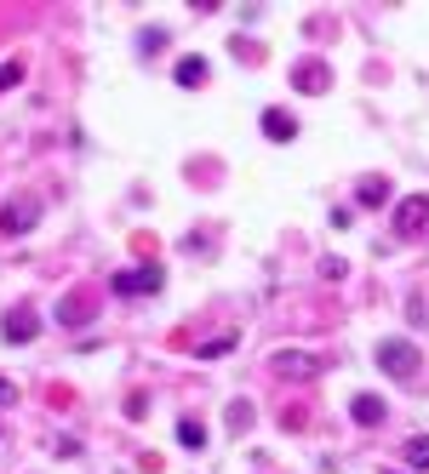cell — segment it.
I'll list each match as a JSON object with an SVG mask.
<instances>
[{
    "label": "cell",
    "mask_w": 429,
    "mask_h": 474,
    "mask_svg": "<svg viewBox=\"0 0 429 474\" xmlns=\"http://www.w3.org/2000/svg\"><path fill=\"white\" fill-rule=\"evenodd\" d=\"M378 366H384L395 383H412V377H418V343H407V338H384L378 343Z\"/></svg>",
    "instance_id": "cell-1"
},
{
    "label": "cell",
    "mask_w": 429,
    "mask_h": 474,
    "mask_svg": "<svg viewBox=\"0 0 429 474\" xmlns=\"http://www.w3.org/2000/svg\"><path fill=\"white\" fill-rule=\"evenodd\" d=\"M40 224V200L35 195H12L6 206H0V234H12V241H18V234H29Z\"/></svg>",
    "instance_id": "cell-2"
},
{
    "label": "cell",
    "mask_w": 429,
    "mask_h": 474,
    "mask_svg": "<svg viewBox=\"0 0 429 474\" xmlns=\"http://www.w3.org/2000/svg\"><path fill=\"white\" fill-rule=\"evenodd\" d=\"M269 372L286 377V383H310V377H320V360L303 355V349H275L269 355Z\"/></svg>",
    "instance_id": "cell-3"
},
{
    "label": "cell",
    "mask_w": 429,
    "mask_h": 474,
    "mask_svg": "<svg viewBox=\"0 0 429 474\" xmlns=\"http://www.w3.org/2000/svg\"><path fill=\"white\" fill-rule=\"evenodd\" d=\"M115 292H120V297H155V292H161V268H155V263L120 268V275H115Z\"/></svg>",
    "instance_id": "cell-4"
},
{
    "label": "cell",
    "mask_w": 429,
    "mask_h": 474,
    "mask_svg": "<svg viewBox=\"0 0 429 474\" xmlns=\"http://www.w3.org/2000/svg\"><path fill=\"white\" fill-rule=\"evenodd\" d=\"M429 229V195H407L401 206H395V234L401 241H412V234Z\"/></svg>",
    "instance_id": "cell-5"
},
{
    "label": "cell",
    "mask_w": 429,
    "mask_h": 474,
    "mask_svg": "<svg viewBox=\"0 0 429 474\" xmlns=\"http://www.w3.org/2000/svg\"><path fill=\"white\" fill-rule=\"evenodd\" d=\"M35 331H40V314L29 303L6 309V320H0V338H6V343H35Z\"/></svg>",
    "instance_id": "cell-6"
},
{
    "label": "cell",
    "mask_w": 429,
    "mask_h": 474,
    "mask_svg": "<svg viewBox=\"0 0 429 474\" xmlns=\"http://www.w3.org/2000/svg\"><path fill=\"white\" fill-rule=\"evenodd\" d=\"M293 86L298 92H327L332 86V69H327V63H315V57H303L298 69H293Z\"/></svg>",
    "instance_id": "cell-7"
},
{
    "label": "cell",
    "mask_w": 429,
    "mask_h": 474,
    "mask_svg": "<svg viewBox=\"0 0 429 474\" xmlns=\"http://www.w3.org/2000/svg\"><path fill=\"white\" fill-rule=\"evenodd\" d=\"M92 320V297L86 292H69L64 303H57V326H69V331H81Z\"/></svg>",
    "instance_id": "cell-8"
},
{
    "label": "cell",
    "mask_w": 429,
    "mask_h": 474,
    "mask_svg": "<svg viewBox=\"0 0 429 474\" xmlns=\"http://www.w3.org/2000/svg\"><path fill=\"white\" fill-rule=\"evenodd\" d=\"M258 126H264L269 144H293V137H298V120L286 115V109H264V120H258Z\"/></svg>",
    "instance_id": "cell-9"
},
{
    "label": "cell",
    "mask_w": 429,
    "mask_h": 474,
    "mask_svg": "<svg viewBox=\"0 0 429 474\" xmlns=\"http://www.w3.org/2000/svg\"><path fill=\"white\" fill-rule=\"evenodd\" d=\"M349 417H355V423H366V429H378V423L390 417V406L378 400V394H355V400H349Z\"/></svg>",
    "instance_id": "cell-10"
},
{
    "label": "cell",
    "mask_w": 429,
    "mask_h": 474,
    "mask_svg": "<svg viewBox=\"0 0 429 474\" xmlns=\"http://www.w3.org/2000/svg\"><path fill=\"white\" fill-rule=\"evenodd\" d=\"M355 206H366V212L390 206V178H361L355 183Z\"/></svg>",
    "instance_id": "cell-11"
},
{
    "label": "cell",
    "mask_w": 429,
    "mask_h": 474,
    "mask_svg": "<svg viewBox=\"0 0 429 474\" xmlns=\"http://www.w3.org/2000/svg\"><path fill=\"white\" fill-rule=\"evenodd\" d=\"M172 75H178V86H201V81H206V57H195V52H189V57H178V69H172Z\"/></svg>",
    "instance_id": "cell-12"
},
{
    "label": "cell",
    "mask_w": 429,
    "mask_h": 474,
    "mask_svg": "<svg viewBox=\"0 0 429 474\" xmlns=\"http://www.w3.org/2000/svg\"><path fill=\"white\" fill-rule=\"evenodd\" d=\"M178 446L201 452V446H206V429H201V423H195V417H183V423H178Z\"/></svg>",
    "instance_id": "cell-13"
},
{
    "label": "cell",
    "mask_w": 429,
    "mask_h": 474,
    "mask_svg": "<svg viewBox=\"0 0 429 474\" xmlns=\"http://www.w3.org/2000/svg\"><path fill=\"white\" fill-rule=\"evenodd\" d=\"M229 349H235V331H223V338H206L195 355H201V360H218V355H229Z\"/></svg>",
    "instance_id": "cell-14"
},
{
    "label": "cell",
    "mask_w": 429,
    "mask_h": 474,
    "mask_svg": "<svg viewBox=\"0 0 429 474\" xmlns=\"http://www.w3.org/2000/svg\"><path fill=\"white\" fill-rule=\"evenodd\" d=\"M407 463L412 469H429V434H412L407 440Z\"/></svg>",
    "instance_id": "cell-15"
},
{
    "label": "cell",
    "mask_w": 429,
    "mask_h": 474,
    "mask_svg": "<svg viewBox=\"0 0 429 474\" xmlns=\"http://www.w3.org/2000/svg\"><path fill=\"white\" fill-rule=\"evenodd\" d=\"M229 429H252V400H235V406H229Z\"/></svg>",
    "instance_id": "cell-16"
},
{
    "label": "cell",
    "mask_w": 429,
    "mask_h": 474,
    "mask_svg": "<svg viewBox=\"0 0 429 474\" xmlns=\"http://www.w3.org/2000/svg\"><path fill=\"white\" fill-rule=\"evenodd\" d=\"M137 46H144V52H161V46H166V29H144V40H137Z\"/></svg>",
    "instance_id": "cell-17"
},
{
    "label": "cell",
    "mask_w": 429,
    "mask_h": 474,
    "mask_svg": "<svg viewBox=\"0 0 429 474\" xmlns=\"http://www.w3.org/2000/svg\"><path fill=\"white\" fill-rule=\"evenodd\" d=\"M320 275H327V280H344L349 268H344V258H320Z\"/></svg>",
    "instance_id": "cell-18"
},
{
    "label": "cell",
    "mask_w": 429,
    "mask_h": 474,
    "mask_svg": "<svg viewBox=\"0 0 429 474\" xmlns=\"http://www.w3.org/2000/svg\"><path fill=\"white\" fill-rule=\"evenodd\" d=\"M18 81H23V63H6V69H0V92L18 86Z\"/></svg>",
    "instance_id": "cell-19"
},
{
    "label": "cell",
    "mask_w": 429,
    "mask_h": 474,
    "mask_svg": "<svg viewBox=\"0 0 429 474\" xmlns=\"http://www.w3.org/2000/svg\"><path fill=\"white\" fill-rule=\"evenodd\" d=\"M18 400V383H12V377H0V406H12Z\"/></svg>",
    "instance_id": "cell-20"
}]
</instances>
